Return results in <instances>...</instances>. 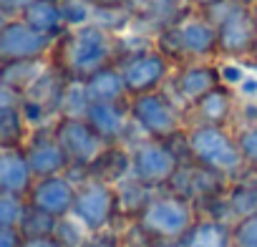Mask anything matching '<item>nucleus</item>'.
I'll return each mask as SVG.
<instances>
[{
  "label": "nucleus",
  "mask_w": 257,
  "mask_h": 247,
  "mask_svg": "<svg viewBox=\"0 0 257 247\" xmlns=\"http://www.w3.org/2000/svg\"><path fill=\"white\" fill-rule=\"evenodd\" d=\"M234 113H237V93L219 83L187 111V124H212V127L232 129Z\"/></svg>",
  "instance_id": "a211bd4d"
},
{
  "label": "nucleus",
  "mask_w": 257,
  "mask_h": 247,
  "mask_svg": "<svg viewBox=\"0 0 257 247\" xmlns=\"http://www.w3.org/2000/svg\"><path fill=\"white\" fill-rule=\"evenodd\" d=\"M36 177L23 149H0V192H11L26 197Z\"/></svg>",
  "instance_id": "aec40b11"
},
{
  "label": "nucleus",
  "mask_w": 257,
  "mask_h": 247,
  "mask_svg": "<svg viewBox=\"0 0 257 247\" xmlns=\"http://www.w3.org/2000/svg\"><path fill=\"white\" fill-rule=\"evenodd\" d=\"M46 66H48V58H43V61L3 63V66H0V81L8 83V86L16 88V91H21V93H26V91L33 86V81L46 71Z\"/></svg>",
  "instance_id": "bb28decb"
},
{
  "label": "nucleus",
  "mask_w": 257,
  "mask_h": 247,
  "mask_svg": "<svg viewBox=\"0 0 257 247\" xmlns=\"http://www.w3.org/2000/svg\"><path fill=\"white\" fill-rule=\"evenodd\" d=\"M88 127L103 139V144H126L132 147L134 142L142 139L137 127L128 116V101L121 103H91L86 108Z\"/></svg>",
  "instance_id": "2eb2a0df"
},
{
  "label": "nucleus",
  "mask_w": 257,
  "mask_h": 247,
  "mask_svg": "<svg viewBox=\"0 0 257 247\" xmlns=\"http://www.w3.org/2000/svg\"><path fill=\"white\" fill-rule=\"evenodd\" d=\"M197 219L199 212L192 202L167 189H159L137 222L159 242H179Z\"/></svg>",
  "instance_id": "423d86ee"
},
{
  "label": "nucleus",
  "mask_w": 257,
  "mask_h": 247,
  "mask_svg": "<svg viewBox=\"0 0 257 247\" xmlns=\"http://www.w3.org/2000/svg\"><path fill=\"white\" fill-rule=\"evenodd\" d=\"M56 41L33 31L23 18H11L0 31V66L16 61H43L51 58Z\"/></svg>",
  "instance_id": "ddd939ff"
},
{
  "label": "nucleus",
  "mask_w": 257,
  "mask_h": 247,
  "mask_svg": "<svg viewBox=\"0 0 257 247\" xmlns=\"http://www.w3.org/2000/svg\"><path fill=\"white\" fill-rule=\"evenodd\" d=\"M219 83L222 81H219L217 61H192V63L174 66V73L164 88L187 113L202 96H207Z\"/></svg>",
  "instance_id": "f8f14e48"
},
{
  "label": "nucleus",
  "mask_w": 257,
  "mask_h": 247,
  "mask_svg": "<svg viewBox=\"0 0 257 247\" xmlns=\"http://www.w3.org/2000/svg\"><path fill=\"white\" fill-rule=\"evenodd\" d=\"M31 127L21 111V106L0 108V149H23Z\"/></svg>",
  "instance_id": "a878e982"
},
{
  "label": "nucleus",
  "mask_w": 257,
  "mask_h": 247,
  "mask_svg": "<svg viewBox=\"0 0 257 247\" xmlns=\"http://www.w3.org/2000/svg\"><path fill=\"white\" fill-rule=\"evenodd\" d=\"M26 209H28V199L26 197L11 194V192H0V227L18 229Z\"/></svg>",
  "instance_id": "7c9ffc66"
},
{
  "label": "nucleus",
  "mask_w": 257,
  "mask_h": 247,
  "mask_svg": "<svg viewBox=\"0 0 257 247\" xmlns=\"http://www.w3.org/2000/svg\"><path fill=\"white\" fill-rule=\"evenodd\" d=\"M187 144H189V159L204 169H212L227 179H234L247 172L237 137L229 127L187 124Z\"/></svg>",
  "instance_id": "7ed1b4c3"
},
{
  "label": "nucleus",
  "mask_w": 257,
  "mask_h": 247,
  "mask_svg": "<svg viewBox=\"0 0 257 247\" xmlns=\"http://www.w3.org/2000/svg\"><path fill=\"white\" fill-rule=\"evenodd\" d=\"M91 106L88 93L83 88V81H68L61 101V116H86V108Z\"/></svg>",
  "instance_id": "c756f323"
},
{
  "label": "nucleus",
  "mask_w": 257,
  "mask_h": 247,
  "mask_svg": "<svg viewBox=\"0 0 257 247\" xmlns=\"http://www.w3.org/2000/svg\"><path fill=\"white\" fill-rule=\"evenodd\" d=\"M128 116H132L137 132L147 139L167 142L182 129H187V113L169 96L167 88L128 98Z\"/></svg>",
  "instance_id": "20e7f679"
},
{
  "label": "nucleus",
  "mask_w": 257,
  "mask_h": 247,
  "mask_svg": "<svg viewBox=\"0 0 257 247\" xmlns=\"http://www.w3.org/2000/svg\"><path fill=\"white\" fill-rule=\"evenodd\" d=\"M126 177H132V152L126 144H106L86 169V179H98L111 187H116Z\"/></svg>",
  "instance_id": "6ab92c4d"
},
{
  "label": "nucleus",
  "mask_w": 257,
  "mask_h": 247,
  "mask_svg": "<svg viewBox=\"0 0 257 247\" xmlns=\"http://www.w3.org/2000/svg\"><path fill=\"white\" fill-rule=\"evenodd\" d=\"M116 66H118V71L123 76L128 98L164 88L169 83L172 73H174V63L157 46L142 48L137 53H128Z\"/></svg>",
  "instance_id": "0eeeda50"
},
{
  "label": "nucleus",
  "mask_w": 257,
  "mask_h": 247,
  "mask_svg": "<svg viewBox=\"0 0 257 247\" xmlns=\"http://www.w3.org/2000/svg\"><path fill=\"white\" fill-rule=\"evenodd\" d=\"M71 214L88 229H118V204H116V187L98 182V179H83L76 189V202Z\"/></svg>",
  "instance_id": "1a4fd4ad"
},
{
  "label": "nucleus",
  "mask_w": 257,
  "mask_h": 247,
  "mask_svg": "<svg viewBox=\"0 0 257 247\" xmlns=\"http://www.w3.org/2000/svg\"><path fill=\"white\" fill-rule=\"evenodd\" d=\"M239 144V154L244 162L247 172H257V124L254 127H242V129H232Z\"/></svg>",
  "instance_id": "2f4dec72"
},
{
  "label": "nucleus",
  "mask_w": 257,
  "mask_h": 247,
  "mask_svg": "<svg viewBox=\"0 0 257 247\" xmlns=\"http://www.w3.org/2000/svg\"><path fill=\"white\" fill-rule=\"evenodd\" d=\"M8 21H11V16H6L3 11H0V31H3V28H6V23H8Z\"/></svg>",
  "instance_id": "a19ab883"
},
{
  "label": "nucleus",
  "mask_w": 257,
  "mask_h": 247,
  "mask_svg": "<svg viewBox=\"0 0 257 247\" xmlns=\"http://www.w3.org/2000/svg\"><path fill=\"white\" fill-rule=\"evenodd\" d=\"M83 88H86L91 103H121V101H128L126 83H123V76H121L116 63L96 71L93 76H88L83 81Z\"/></svg>",
  "instance_id": "5701e85b"
},
{
  "label": "nucleus",
  "mask_w": 257,
  "mask_h": 247,
  "mask_svg": "<svg viewBox=\"0 0 257 247\" xmlns=\"http://www.w3.org/2000/svg\"><path fill=\"white\" fill-rule=\"evenodd\" d=\"M234 3H242V6H252L254 0H234Z\"/></svg>",
  "instance_id": "37998d69"
},
{
  "label": "nucleus",
  "mask_w": 257,
  "mask_h": 247,
  "mask_svg": "<svg viewBox=\"0 0 257 247\" xmlns=\"http://www.w3.org/2000/svg\"><path fill=\"white\" fill-rule=\"evenodd\" d=\"M249 61H254V63H257V46H254V53H252V58H249Z\"/></svg>",
  "instance_id": "c03bdc74"
},
{
  "label": "nucleus",
  "mask_w": 257,
  "mask_h": 247,
  "mask_svg": "<svg viewBox=\"0 0 257 247\" xmlns=\"http://www.w3.org/2000/svg\"><path fill=\"white\" fill-rule=\"evenodd\" d=\"M21 247H63L53 234H48V237H31V239H23V244Z\"/></svg>",
  "instance_id": "ea45409f"
},
{
  "label": "nucleus",
  "mask_w": 257,
  "mask_h": 247,
  "mask_svg": "<svg viewBox=\"0 0 257 247\" xmlns=\"http://www.w3.org/2000/svg\"><path fill=\"white\" fill-rule=\"evenodd\" d=\"M23 154H26L36 179L53 177V174H66L71 169V162H68L63 147L58 144V139L53 134V127L31 129V134L23 144Z\"/></svg>",
  "instance_id": "dca6fc26"
},
{
  "label": "nucleus",
  "mask_w": 257,
  "mask_h": 247,
  "mask_svg": "<svg viewBox=\"0 0 257 247\" xmlns=\"http://www.w3.org/2000/svg\"><path fill=\"white\" fill-rule=\"evenodd\" d=\"M28 3L31 0H0V11H3L6 16H11V18H18L26 11Z\"/></svg>",
  "instance_id": "4c0bfd02"
},
{
  "label": "nucleus",
  "mask_w": 257,
  "mask_h": 247,
  "mask_svg": "<svg viewBox=\"0 0 257 247\" xmlns=\"http://www.w3.org/2000/svg\"><path fill=\"white\" fill-rule=\"evenodd\" d=\"M51 63L68 81H86L96 71L118 63L116 33L91 21L78 28H68L51 51Z\"/></svg>",
  "instance_id": "f257e3e1"
},
{
  "label": "nucleus",
  "mask_w": 257,
  "mask_h": 247,
  "mask_svg": "<svg viewBox=\"0 0 257 247\" xmlns=\"http://www.w3.org/2000/svg\"><path fill=\"white\" fill-rule=\"evenodd\" d=\"M53 229H56V217H51V214H46V212H41V209H36V207L28 204V209H26L21 224H18L21 237L23 239L48 237V234H53Z\"/></svg>",
  "instance_id": "cd10ccee"
},
{
  "label": "nucleus",
  "mask_w": 257,
  "mask_h": 247,
  "mask_svg": "<svg viewBox=\"0 0 257 247\" xmlns=\"http://www.w3.org/2000/svg\"><path fill=\"white\" fill-rule=\"evenodd\" d=\"M21 101H23V93H21V91H16V88H11L8 83L0 81V108L21 106Z\"/></svg>",
  "instance_id": "f704fd0d"
},
{
  "label": "nucleus",
  "mask_w": 257,
  "mask_h": 247,
  "mask_svg": "<svg viewBox=\"0 0 257 247\" xmlns=\"http://www.w3.org/2000/svg\"><path fill=\"white\" fill-rule=\"evenodd\" d=\"M224 202H227V212L232 222L257 212V172H244L229 179Z\"/></svg>",
  "instance_id": "b1692460"
},
{
  "label": "nucleus",
  "mask_w": 257,
  "mask_h": 247,
  "mask_svg": "<svg viewBox=\"0 0 257 247\" xmlns=\"http://www.w3.org/2000/svg\"><path fill=\"white\" fill-rule=\"evenodd\" d=\"M88 229L73 217V214H66V217H58L56 219V229H53V237L63 244V247H83V242L88 239Z\"/></svg>",
  "instance_id": "c85d7f7f"
},
{
  "label": "nucleus",
  "mask_w": 257,
  "mask_h": 247,
  "mask_svg": "<svg viewBox=\"0 0 257 247\" xmlns=\"http://www.w3.org/2000/svg\"><path fill=\"white\" fill-rule=\"evenodd\" d=\"M159 189L147 187L144 182L134 179V177H126L123 182L116 184V204H118V229L128 222H137L139 214L147 209V204L152 202V197Z\"/></svg>",
  "instance_id": "412c9836"
},
{
  "label": "nucleus",
  "mask_w": 257,
  "mask_h": 247,
  "mask_svg": "<svg viewBox=\"0 0 257 247\" xmlns=\"http://www.w3.org/2000/svg\"><path fill=\"white\" fill-rule=\"evenodd\" d=\"M128 152H132V177L152 189H167V184L182 167L174 149L159 139L142 137L128 147Z\"/></svg>",
  "instance_id": "9d476101"
},
{
  "label": "nucleus",
  "mask_w": 257,
  "mask_h": 247,
  "mask_svg": "<svg viewBox=\"0 0 257 247\" xmlns=\"http://www.w3.org/2000/svg\"><path fill=\"white\" fill-rule=\"evenodd\" d=\"M66 83L68 78L48 58L46 71L33 81V86L23 93V101H21V111L31 129L53 127V121L61 116V101H63Z\"/></svg>",
  "instance_id": "6e6552de"
},
{
  "label": "nucleus",
  "mask_w": 257,
  "mask_h": 247,
  "mask_svg": "<svg viewBox=\"0 0 257 247\" xmlns=\"http://www.w3.org/2000/svg\"><path fill=\"white\" fill-rule=\"evenodd\" d=\"M222 3H227V0H187L189 11H197V13H209L217 6H222Z\"/></svg>",
  "instance_id": "58836bf2"
},
{
  "label": "nucleus",
  "mask_w": 257,
  "mask_h": 247,
  "mask_svg": "<svg viewBox=\"0 0 257 247\" xmlns=\"http://www.w3.org/2000/svg\"><path fill=\"white\" fill-rule=\"evenodd\" d=\"M86 3H88L96 13H101V11H126L128 0H86Z\"/></svg>",
  "instance_id": "e433bc0d"
},
{
  "label": "nucleus",
  "mask_w": 257,
  "mask_h": 247,
  "mask_svg": "<svg viewBox=\"0 0 257 247\" xmlns=\"http://www.w3.org/2000/svg\"><path fill=\"white\" fill-rule=\"evenodd\" d=\"M179 247H232V222L199 217L179 239Z\"/></svg>",
  "instance_id": "393cba45"
},
{
  "label": "nucleus",
  "mask_w": 257,
  "mask_h": 247,
  "mask_svg": "<svg viewBox=\"0 0 257 247\" xmlns=\"http://www.w3.org/2000/svg\"><path fill=\"white\" fill-rule=\"evenodd\" d=\"M232 247H257V212L232 222Z\"/></svg>",
  "instance_id": "473e14b6"
},
{
  "label": "nucleus",
  "mask_w": 257,
  "mask_h": 247,
  "mask_svg": "<svg viewBox=\"0 0 257 247\" xmlns=\"http://www.w3.org/2000/svg\"><path fill=\"white\" fill-rule=\"evenodd\" d=\"M76 189H78V184L68 174H53V177L36 179L31 192L26 194V199L31 207L58 219V217L71 214L73 202H76Z\"/></svg>",
  "instance_id": "f3484780"
},
{
  "label": "nucleus",
  "mask_w": 257,
  "mask_h": 247,
  "mask_svg": "<svg viewBox=\"0 0 257 247\" xmlns=\"http://www.w3.org/2000/svg\"><path fill=\"white\" fill-rule=\"evenodd\" d=\"M53 134L63 147L71 169H88V164L106 147L103 139L88 127L83 116H58L53 121Z\"/></svg>",
  "instance_id": "9b49d317"
},
{
  "label": "nucleus",
  "mask_w": 257,
  "mask_h": 247,
  "mask_svg": "<svg viewBox=\"0 0 257 247\" xmlns=\"http://www.w3.org/2000/svg\"><path fill=\"white\" fill-rule=\"evenodd\" d=\"M58 6H61V13H63L68 28H78V26L91 23L93 13H96L86 0H58Z\"/></svg>",
  "instance_id": "72a5a7b5"
},
{
  "label": "nucleus",
  "mask_w": 257,
  "mask_h": 247,
  "mask_svg": "<svg viewBox=\"0 0 257 247\" xmlns=\"http://www.w3.org/2000/svg\"><path fill=\"white\" fill-rule=\"evenodd\" d=\"M249 11H252V16H254V21H257V0H254V3L249 6Z\"/></svg>",
  "instance_id": "79ce46f5"
},
{
  "label": "nucleus",
  "mask_w": 257,
  "mask_h": 247,
  "mask_svg": "<svg viewBox=\"0 0 257 247\" xmlns=\"http://www.w3.org/2000/svg\"><path fill=\"white\" fill-rule=\"evenodd\" d=\"M227 184H229L227 177H222L212 169H204L194 162H187L177 169V174L167 184V192L184 197L187 202H192L199 209L204 202H209L214 197H222L227 192Z\"/></svg>",
  "instance_id": "4468645a"
},
{
  "label": "nucleus",
  "mask_w": 257,
  "mask_h": 247,
  "mask_svg": "<svg viewBox=\"0 0 257 247\" xmlns=\"http://www.w3.org/2000/svg\"><path fill=\"white\" fill-rule=\"evenodd\" d=\"M18 18H23L33 31H38V33L53 38V41H58L68 31L58 0H31Z\"/></svg>",
  "instance_id": "4be33fe9"
},
{
  "label": "nucleus",
  "mask_w": 257,
  "mask_h": 247,
  "mask_svg": "<svg viewBox=\"0 0 257 247\" xmlns=\"http://www.w3.org/2000/svg\"><path fill=\"white\" fill-rule=\"evenodd\" d=\"M23 237L13 227H0V247H21Z\"/></svg>",
  "instance_id": "c9c22d12"
},
{
  "label": "nucleus",
  "mask_w": 257,
  "mask_h": 247,
  "mask_svg": "<svg viewBox=\"0 0 257 247\" xmlns=\"http://www.w3.org/2000/svg\"><path fill=\"white\" fill-rule=\"evenodd\" d=\"M154 46L174 66L219 58L217 28L204 13H197V11H187L174 26L159 31L154 36Z\"/></svg>",
  "instance_id": "f03ea898"
},
{
  "label": "nucleus",
  "mask_w": 257,
  "mask_h": 247,
  "mask_svg": "<svg viewBox=\"0 0 257 247\" xmlns=\"http://www.w3.org/2000/svg\"><path fill=\"white\" fill-rule=\"evenodd\" d=\"M214 28H217V46L219 58H234V61H249L257 46V21L249 11V6L227 3L217 6L214 11L204 13Z\"/></svg>",
  "instance_id": "39448f33"
}]
</instances>
